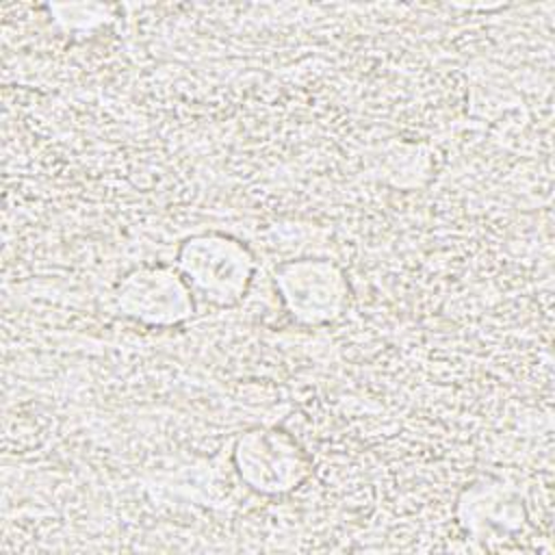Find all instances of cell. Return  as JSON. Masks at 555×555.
<instances>
[{
	"label": "cell",
	"instance_id": "obj_1",
	"mask_svg": "<svg viewBox=\"0 0 555 555\" xmlns=\"http://www.w3.org/2000/svg\"><path fill=\"white\" fill-rule=\"evenodd\" d=\"M178 271L193 295L217 306H230L245 295L254 260L241 241L208 232L180 245Z\"/></svg>",
	"mask_w": 555,
	"mask_h": 555
},
{
	"label": "cell",
	"instance_id": "obj_2",
	"mask_svg": "<svg viewBox=\"0 0 555 555\" xmlns=\"http://www.w3.org/2000/svg\"><path fill=\"white\" fill-rule=\"evenodd\" d=\"M275 286L288 314L304 325L340 319L349 306L345 271L325 258L288 260L275 271Z\"/></svg>",
	"mask_w": 555,
	"mask_h": 555
},
{
	"label": "cell",
	"instance_id": "obj_3",
	"mask_svg": "<svg viewBox=\"0 0 555 555\" xmlns=\"http://www.w3.org/2000/svg\"><path fill=\"white\" fill-rule=\"evenodd\" d=\"M241 479L262 494H286L310 473V460L282 429H249L234 447Z\"/></svg>",
	"mask_w": 555,
	"mask_h": 555
},
{
	"label": "cell",
	"instance_id": "obj_4",
	"mask_svg": "<svg viewBox=\"0 0 555 555\" xmlns=\"http://www.w3.org/2000/svg\"><path fill=\"white\" fill-rule=\"evenodd\" d=\"M119 310L145 325H176L193 312V293L180 271L165 264L130 269L115 288Z\"/></svg>",
	"mask_w": 555,
	"mask_h": 555
}]
</instances>
